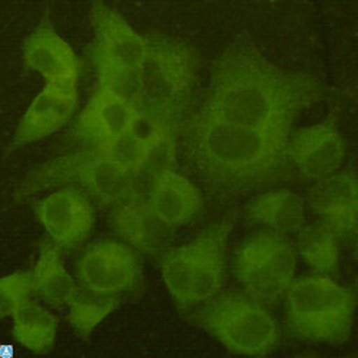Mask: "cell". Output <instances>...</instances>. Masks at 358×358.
Returning a JSON list of instances; mask_svg holds the SVG:
<instances>
[{
	"instance_id": "obj_1",
	"label": "cell",
	"mask_w": 358,
	"mask_h": 358,
	"mask_svg": "<svg viewBox=\"0 0 358 358\" xmlns=\"http://www.w3.org/2000/svg\"><path fill=\"white\" fill-rule=\"evenodd\" d=\"M321 95L317 78L280 68L251 42L236 41L215 59L198 110L254 129L291 131Z\"/></svg>"
},
{
	"instance_id": "obj_2",
	"label": "cell",
	"mask_w": 358,
	"mask_h": 358,
	"mask_svg": "<svg viewBox=\"0 0 358 358\" xmlns=\"http://www.w3.org/2000/svg\"><path fill=\"white\" fill-rule=\"evenodd\" d=\"M291 131H261L194 112L185 124V154L206 184L236 195L277 182L287 172Z\"/></svg>"
},
{
	"instance_id": "obj_3",
	"label": "cell",
	"mask_w": 358,
	"mask_h": 358,
	"mask_svg": "<svg viewBox=\"0 0 358 358\" xmlns=\"http://www.w3.org/2000/svg\"><path fill=\"white\" fill-rule=\"evenodd\" d=\"M145 61L121 92L149 127L178 129L199 75L196 49L179 38L148 36Z\"/></svg>"
},
{
	"instance_id": "obj_4",
	"label": "cell",
	"mask_w": 358,
	"mask_h": 358,
	"mask_svg": "<svg viewBox=\"0 0 358 358\" xmlns=\"http://www.w3.org/2000/svg\"><path fill=\"white\" fill-rule=\"evenodd\" d=\"M71 185L94 198L99 205L116 208L135 192H142L138 176L112 165L98 145L53 158L27 173L13 192V199L24 202L32 196Z\"/></svg>"
},
{
	"instance_id": "obj_5",
	"label": "cell",
	"mask_w": 358,
	"mask_h": 358,
	"mask_svg": "<svg viewBox=\"0 0 358 358\" xmlns=\"http://www.w3.org/2000/svg\"><path fill=\"white\" fill-rule=\"evenodd\" d=\"M232 222L211 225L191 243L162 254L161 274L181 310L205 304L221 292Z\"/></svg>"
},
{
	"instance_id": "obj_6",
	"label": "cell",
	"mask_w": 358,
	"mask_h": 358,
	"mask_svg": "<svg viewBox=\"0 0 358 358\" xmlns=\"http://www.w3.org/2000/svg\"><path fill=\"white\" fill-rule=\"evenodd\" d=\"M284 300L287 324L296 338L334 345L350 338L355 294L330 275L294 280Z\"/></svg>"
},
{
	"instance_id": "obj_7",
	"label": "cell",
	"mask_w": 358,
	"mask_h": 358,
	"mask_svg": "<svg viewBox=\"0 0 358 358\" xmlns=\"http://www.w3.org/2000/svg\"><path fill=\"white\" fill-rule=\"evenodd\" d=\"M194 320L238 355H268L280 343L277 320L245 292H220L194 314Z\"/></svg>"
},
{
	"instance_id": "obj_8",
	"label": "cell",
	"mask_w": 358,
	"mask_h": 358,
	"mask_svg": "<svg viewBox=\"0 0 358 358\" xmlns=\"http://www.w3.org/2000/svg\"><path fill=\"white\" fill-rule=\"evenodd\" d=\"M296 252L284 235L258 232L235 252L234 273L244 292L264 306H274L285 296L295 280Z\"/></svg>"
},
{
	"instance_id": "obj_9",
	"label": "cell",
	"mask_w": 358,
	"mask_h": 358,
	"mask_svg": "<svg viewBox=\"0 0 358 358\" xmlns=\"http://www.w3.org/2000/svg\"><path fill=\"white\" fill-rule=\"evenodd\" d=\"M91 22L96 83L121 92L145 61L148 36L138 34L121 15L103 3L92 6Z\"/></svg>"
},
{
	"instance_id": "obj_10",
	"label": "cell",
	"mask_w": 358,
	"mask_h": 358,
	"mask_svg": "<svg viewBox=\"0 0 358 358\" xmlns=\"http://www.w3.org/2000/svg\"><path fill=\"white\" fill-rule=\"evenodd\" d=\"M78 282L98 292L131 294L142 284V264L136 251L119 241L89 245L76 264Z\"/></svg>"
},
{
	"instance_id": "obj_11",
	"label": "cell",
	"mask_w": 358,
	"mask_h": 358,
	"mask_svg": "<svg viewBox=\"0 0 358 358\" xmlns=\"http://www.w3.org/2000/svg\"><path fill=\"white\" fill-rule=\"evenodd\" d=\"M344 158L345 141L333 116L300 129L289 136L287 145L288 165L307 181L318 182L336 173Z\"/></svg>"
},
{
	"instance_id": "obj_12",
	"label": "cell",
	"mask_w": 358,
	"mask_h": 358,
	"mask_svg": "<svg viewBox=\"0 0 358 358\" xmlns=\"http://www.w3.org/2000/svg\"><path fill=\"white\" fill-rule=\"evenodd\" d=\"M35 214L50 240L61 250L79 247L95 224L91 201L75 187L61 188L39 201Z\"/></svg>"
},
{
	"instance_id": "obj_13",
	"label": "cell",
	"mask_w": 358,
	"mask_h": 358,
	"mask_svg": "<svg viewBox=\"0 0 358 358\" xmlns=\"http://www.w3.org/2000/svg\"><path fill=\"white\" fill-rule=\"evenodd\" d=\"M141 121L139 112L127 96L106 85L96 83L72 135L86 143L98 145L135 131Z\"/></svg>"
},
{
	"instance_id": "obj_14",
	"label": "cell",
	"mask_w": 358,
	"mask_h": 358,
	"mask_svg": "<svg viewBox=\"0 0 358 358\" xmlns=\"http://www.w3.org/2000/svg\"><path fill=\"white\" fill-rule=\"evenodd\" d=\"M78 83H46L22 116L8 152L45 139L65 127L76 112Z\"/></svg>"
},
{
	"instance_id": "obj_15",
	"label": "cell",
	"mask_w": 358,
	"mask_h": 358,
	"mask_svg": "<svg viewBox=\"0 0 358 358\" xmlns=\"http://www.w3.org/2000/svg\"><path fill=\"white\" fill-rule=\"evenodd\" d=\"M23 64L48 83H78L80 64L76 53L43 19L23 43Z\"/></svg>"
},
{
	"instance_id": "obj_16",
	"label": "cell",
	"mask_w": 358,
	"mask_h": 358,
	"mask_svg": "<svg viewBox=\"0 0 358 358\" xmlns=\"http://www.w3.org/2000/svg\"><path fill=\"white\" fill-rule=\"evenodd\" d=\"M311 210L337 235L355 238L357 234V175L354 171L336 172L318 181L308 192Z\"/></svg>"
},
{
	"instance_id": "obj_17",
	"label": "cell",
	"mask_w": 358,
	"mask_h": 358,
	"mask_svg": "<svg viewBox=\"0 0 358 358\" xmlns=\"http://www.w3.org/2000/svg\"><path fill=\"white\" fill-rule=\"evenodd\" d=\"M113 231L135 251L146 255L164 254L169 241V228L154 214L148 192H135L112 210Z\"/></svg>"
},
{
	"instance_id": "obj_18",
	"label": "cell",
	"mask_w": 358,
	"mask_h": 358,
	"mask_svg": "<svg viewBox=\"0 0 358 358\" xmlns=\"http://www.w3.org/2000/svg\"><path fill=\"white\" fill-rule=\"evenodd\" d=\"M157 218L169 229L191 222L202 208V195L189 179L175 169L157 176L148 189Z\"/></svg>"
},
{
	"instance_id": "obj_19",
	"label": "cell",
	"mask_w": 358,
	"mask_h": 358,
	"mask_svg": "<svg viewBox=\"0 0 358 358\" xmlns=\"http://www.w3.org/2000/svg\"><path fill=\"white\" fill-rule=\"evenodd\" d=\"M247 218L284 236L296 234L306 225L304 199L288 189L265 192L248 203Z\"/></svg>"
},
{
	"instance_id": "obj_20",
	"label": "cell",
	"mask_w": 358,
	"mask_h": 358,
	"mask_svg": "<svg viewBox=\"0 0 358 358\" xmlns=\"http://www.w3.org/2000/svg\"><path fill=\"white\" fill-rule=\"evenodd\" d=\"M35 295L41 296L53 308H65L69 306L76 282L66 271L59 248L52 240L43 241L39 258L32 271Z\"/></svg>"
},
{
	"instance_id": "obj_21",
	"label": "cell",
	"mask_w": 358,
	"mask_h": 358,
	"mask_svg": "<svg viewBox=\"0 0 358 358\" xmlns=\"http://www.w3.org/2000/svg\"><path fill=\"white\" fill-rule=\"evenodd\" d=\"M296 250L315 274L331 275L340 266L338 235L324 222L304 225L296 234Z\"/></svg>"
},
{
	"instance_id": "obj_22",
	"label": "cell",
	"mask_w": 358,
	"mask_h": 358,
	"mask_svg": "<svg viewBox=\"0 0 358 358\" xmlns=\"http://www.w3.org/2000/svg\"><path fill=\"white\" fill-rule=\"evenodd\" d=\"M13 317V336L34 352L49 351L56 340L57 318L39 303L29 298Z\"/></svg>"
},
{
	"instance_id": "obj_23",
	"label": "cell",
	"mask_w": 358,
	"mask_h": 358,
	"mask_svg": "<svg viewBox=\"0 0 358 358\" xmlns=\"http://www.w3.org/2000/svg\"><path fill=\"white\" fill-rule=\"evenodd\" d=\"M121 304V296L89 289L76 284L69 301L68 320L79 337L87 340L95 328Z\"/></svg>"
},
{
	"instance_id": "obj_24",
	"label": "cell",
	"mask_w": 358,
	"mask_h": 358,
	"mask_svg": "<svg viewBox=\"0 0 358 358\" xmlns=\"http://www.w3.org/2000/svg\"><path fill=\"white\" fill-rule=\"evenodd\" d=\"M98 146L112 165L138 176L148 152V136L135 129Z\"/></svg>"
},
{
	"instance_id": "obj_25",
	"label": "cell",
	"mask_w": 358,
	"mask_h": 358,
	"mask_svg": "<svg viewBox=\"0 0 358 358\" xmlns=\"http://www.w3.org/2000/svg\"><path fill=\"white\" fill-rule=\"evenodd\" d=\"M35 294L32 273H15L0 281L2 317H12L16 310Z\"/></svg>"
}]
</instances>
